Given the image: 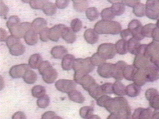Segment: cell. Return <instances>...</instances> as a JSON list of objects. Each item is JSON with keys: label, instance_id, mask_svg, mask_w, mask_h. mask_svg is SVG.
<instances>
[{"label": "cell", "instance_id": "obj_1", "mask_svg": "<svg viewBox=\"0 0 159 119\" xmlns=\"http://www.w3.org/2000/svg\"><path fill=\"white\" fill-rule=\"evenodd\" d=\"M94 67L91 62V57L75 59L73 64V69L74 71L73 81L76 83L80 84L82 77L92 72Z\"/></svg>", "mask_w": 159, "mask_h": 119}, {"label": "cell", "instance_id": "obj_2", "mask_svg": "<svg viewBox=\"0 0 159 119\" xmlns=\"http://www.w3.org/2000/svg\"><path fill=\"white\" fill-rule=\"evenodd\" d=\"M120 29L119 24L111 20H101L97 22L94 26V30L98 34H117Z\"/></svg>", "mask_w": 159, "mask_h": 119}, {"label": "cell", "instance_id": "obj_3", "mask_svg": "<svg viewBox=\"0 0 159 119\" xmlns=\"http://www.w3.org/2000/svg\"><path fill=\"white\" fill-rule=\"evenodd\" d=\"M31 29V23L29 22H23L9 29V32L11 35L21 38H24L26 32Z\"/></svg>", "mask_w": 159, "mask_h": 119}, {"label": "cell", "instance_id": "obj_4", "mask_svg": "<svg viewBox=\"0 0 159 119\" xmlns=\"http://www.w3.org/2000/svg\"><path fill=\"white\" fill-rule=\"evenodd\" d=\"M56 89L63 93H70L73 90H75L76 84V82L73 80L70 79H59L55 83Z\"/></svg>", "mask_w": 159, "mask_h": 119}, {"label": "cell", "instance_id": "obj_5", "mask_svg": "<svg viewBox=\"0 0 159 119\" xmlns=\"http://www.w3.org/2000/svg\"><path fill=\"white\" fill-rule=\"evenodd\" d=\"M97 52L106 60L111 59L115 55L116 47L112 43H104L98 46Z\"/></svg>", "mask_w": 159, "mask_h": 119}, {"label": "cell", "instance_id": "obj_6", "mask_svg": "<svg viewBox=\"0 0 159 119\" xmlns=\"http://www.w3.org/2000/svg\"><path fill=\"white\" fill-rule=\"evenodd\" d=\"M30 69V66L27 64H20L12 66L9 71V74L12 78L23 77L27 71Z\"/></svg>", "mask_w": 159, "mask_h": 119}, {"label": "cell", "instance_id": "obj_7", "mask_svg": "<svg viewBox=\"0 0 159 119\" xmlns=\"http://www.w3.org/2000/svg\"><path fill=\"white\" fill-rule=\"evenodd\" d=\"M114 67L115 66L113 64L104 63L102 65L98 67V74L102 77L109 78L111 77H113Z\"/></svg>", "mask_w": 159, "mask_h": 119}, {"label": "cell", "instance_id": "obj_8", "mask_svg": "<svg viewBox=\"0 0 159 119\" xmlns=\"http://www.w3.org/2000/svg\"><path fill=\"white\" fill-rule=\"evenodd\" d=\"M43 81L47 84H52L55 82L58 76L57 70L53 68L51 65L46 68L42 73Z\"/></svg>", "mask_w": 159, "mask_h": 119}, {"label": "cell", "instance_id": "obj_9", "mask_svg": "<svg viewBox=\"0 0 159 119\" xmlns=\"http://www.w3.org/2000/svg\"><path fill=\"white\" fill-rule=\"evenodd\" d=\"M66 26L63 24H57L49 29L48 38L53 42H58L60 37H61V33L63 29Z\"/></svg>", "mask_w": 159, "mask_h": 119}, {"label": "cell", "instance_id": "obj_10", "mask_svg": "<svg viewBox=\"0 0 159 119\" xmlns=\"http://www.w3.org/2000/svg\"><path fill=\"white\" fill-rule=\"evenodd\" d=\"M47 22L42 17H37L31 23L32 30L35 31L37 33H39L44 28L47 27Z\"/></svg>", "mask_w": 159, "mask_h": 119}, {"label": "cell", "instance_id": "obj_11", "mask_svg": "<svg viewBox=\"0 0 159 119\" xmlns=\"http://www.w3.org/2000/svg\"><path fill=\"white\" fill-rule=\"evenodd\" d=\"M84 38L89 44L96 43L99 38L98 33L92 29H88L84 32Z\"/></svg>", "mask_w": 159, "mask_h": 119}, {"label": "cell", "instance_id": "obj_12", "mask_svg": "<svg viewBox=\"0 0 159 119\" xmlns=\"http://www.w3.org/2000/svg\"><path fill=\"white\" fill-rule=\"evenodd\" d=\"M61 38L68 43H73L76 41V36L75 33L68 27H65L61 33Z\"/></svg>", "mask_w": 159, "mask_h": 119}, {"label": "cell", "instance_id": "obj_13", "mask_svg": "<svg viewBox=\"0 0 159 119\" xmlns=\"http://www.w3.org/2000/svg\"><path fill=\"white\" fill-rule=\"evenodd\" d=\"M67 53V49L65 46L60 45L53 46L50 51L52 56L55 59H62L66 55L68 54Z\"/></svg>", "mask_w": 159, "mask_h": 119}, {"label": "cell", "instance_id": "obj_14", "mask_svg": "<svg viewBox=\"0 0 159 119\" xmlns=\"http://www.w3.org/2000/svg\"><path fill=\"white\" fill-rule=\"evenodd\" d=\"M89 95L93 97L94 99H98L102 95H104L102 88L101 86H99L98 83L95 82L93 84H92L90 87L89 88L88 90Z\"/></svg>", "mask_w": 159, "mask_h": 119}, {"label": "cell", "instance_id": "obj_15", "mask_svg": "<svg viewBox=\"0 0 159 119\" xmlns=\"http://www.w3.org/2000/svg\"><path fill=\"white\" fill-rule=\"evenodd\" d=\"M76 58L71 54L66 55L61 60V68L65 71H70L73 69V64Z\"/></svg>", "mask_w": 159, "mask_h": 119}, {"label": "cell", "instance_id": "obj_16", "mask_svg": "<svg viewBox=\"0 0 159 119\" xmlns=\"http://www.w3.org/2000/svg\"><path fill=\"white\" fill-rule=\"evenodd\" d=\"M24 40L28 45L33 46L38 42V33L31 29L26 32L24 37Z\"/></svg>", "mask_w": 159, "mask_h": 119}, {"label": "cell", "instance_id": "obj_17", "mask_svg": "<svg viewBox=\"0 0 159 119\" xmlns=\"http://www.w3.org/2000/svg\"><path fill=\"white\" fill-rule=\"evenodd\" d=\"M43 59L41 55L38 53H35L29 57L28 64L32 69H38Z\"/></svg>", "mask_w": 159, "mask_h": 119}, {"label": "cell", "instance_id": "obj_18", "mask_svg": "<svg viewBox=\"0 0 159 119\" xmlns=\"http://www.w3.org/2000/svg\"><path fill=\"white\" fill-rule=\"evenodd\" d=\"M25 51V48L21 42H19L9 48V53L11 55L16 56L23 55Z\"/></svg>", "mask_w": 159, "mask_h": 119}, {"label": "cell", "instance_id": "obj_19", "mask_svg": "<svg viewBox=\"0 0 159 119\" xmlns=\"http://www.w3.org/2000/svg\"><path fill=\"white\" fill-rule=\"evenodd\" d=\"M68 96L70 100L76 103L83 104L85 100L83 95L77 90H72L71 92L68 94Z\"/></svg>", "mask_w": 159, "mask_h": 119}, {"label": "cell", "instance_id": "obj_20", "mask_svg": "<svg viewBox=\"0 0 159 119\" xmlns=\"http://www.w3.org/2000/svg\"><path fill=\"white\" fill-rule=\"evenodd\" d=\"M42 11L47 15H53L57 12V6L55 4L47 1L42 8Z\"/></svg>", "mask_w": 159, "mask_h": 119}, {"label": "cell", "instance_id": "obj_21", "mask_svg": "<svg viewBox=\"0 0 159 119\" xmlns=\"http://www.w3.org/2000/svg\"><path fill=\"white\" fill-rule=\"evenodd\" d=\"M73 6L74 9L77 12H83L86 11L88 8V1L86 0H80V1H73Z\"/></svg>", "mask_w": 159, "mask_h": 119}, {"label": "cell", "instance_id": "obj_22", "mask_svg": "<svg viewBox=\"0 0 159 119\" xmlns=\"http://www.w3.org/2000/svg\"><path fill=\"white\" fill-rule=\"evenodd\" d=\"M95 82H96V81L92 76H91L89 74H86L85 76H84L82 77L80 84H81L82 87L85 90L88 91L89 88L90 87V86Z\"/></svg>", "mask_w": 159, "mask_h": 119}, {"label": "cell", "instance_id": "obj_23", "mask_svg": "<svg viewBox=\"0 0 159 119\" xmlns=\"http://www.w3.org/2000/svg\"><path fill=\"white\" fill-rule=\"evenodd\" d=\"M24 81L29 84H34L36 82L37 79V75L35 71L33 70L29 69L26 71L24 76H23Z\"/></svg>", "mask_w": 159, "mask_h": 119}, {"label": "cell", "instance_id": "obj_24", "mask_svg": "<svg viewBox=\"0 0 159 119\" xmlns=\"http://www.w3.org/2000/svg\"><path fill=\"white\" fill-rule=\"evenodd\" d=\"M85 14H86V17L90 21H93L96 20L99 15V12L95 7H88L85 11Z\"/></svg>", "mask_w": 159, "mask_h": 119}, {"label": "cell", "instance_id": "obj_25", "mask_svg": "<svg viewBox=\"0 0 159 119\" xmlns=\"http://www.w3.org/2000/svg\"><path fill=\"white\" fill-rule=\"evenodd\" d=\"M45 88L40 85H36L32 88L31 94L35 98H40L45 95Z\"/></svg>", "mask_w": 159, "mask_h": 119}, {"label": "cell", "instance_id": "obj_26", "mask_svg": "<svg viewBox=\"0 0 159 119\" xmlns=\"http://www.w3.org/2000/svg\"><path fill=\"white\" fill-rule=\"evenodd\" d=\"M93 108L90 106L82 107L79 110V114L83 119H88L93 115Z\"/></svg>", "mask_w": 159, "mask_h": 119}, {"label": "cell", "instance_id": "obj_27", "mask_svg": "<svg viewBox=\"0 0 159 119\" xmlns=\"http://www.w3.org/2000/svg\"><path fill=\"white\" fill-rule=\"evenodd\" d=\"M101 17L102 20L110 21L114 17V14L111 9V7H107L103 9L101 12Z\"/></svg>", "mask_w": 159, "mask_h": 119}, {"label": "cell", "instance_id": "obj_28", "mask_svg": "<svg viewBox=\"0 0 159 119\" xmlns=\"http://www.w3.org/2000/svg\"><path fill=\"white\" fill-rule=\"evenodd\" d=\"M91 60L94 66H97L98 67L104 64L106 61V59L104 58L101 55H100L98 52L94 53L91 56Z\"/></svg>", "mask_w": 159, "mask_h": 119}, {"label": "cell", "instance_id": "obj_29", "mask_svg": "<svg viewBox=\"0 0 159 119\" xmlns=\"http://www.w3.org/2000/svg\"><path fill=\"white\" fill-rule=\"evenodd\" d=\"M50 104V98L48 95H44L37 100V105L40 108H45L48 106Z\"/></svg>", "mask_w": 159, "mask_h": 119}, {"label": "cell", "instance_id": "obj_30", "mask_svg": "<svg viewBox=\"0 0 159 119\" xmlns=\"http://www.w3.org/2000/svg\"><path fill=\"white\" fill-rule=\"evenodd\" d=\"M82 26V22L78 18L73 19L70 22V28L75 33L79 32L81 29Z\"/></svg>", "mask_w": 159, "mask_h": 119}, {"label": "cell", "instance_id": "obj_31", "mask_svg": "<svg viewBox=\"0 0 159 119\" xmlns=\"http://www.w3.org/2000/svg\"><path fill=\"white\" fill-rule=\"evenodd\" d=\"M46 2L47 1L45 0H31V1H29V4L30 6L34 9L42 10V8Z\"/></svg>", "mask_w": 159, "mask_h": 119}, {"label": "cell", "instance_id": "obj_32", "mask_svg": "<svg viewBox=\"0 0 159 119\" xmlns=\"http://www.w3.org/2000/svg\"><path fill=\"white\" fill-rule=\"evenodd\" d=\"M20 23V20L18 16L11 15L8 18V19L6 22V27L8 28V29H9L11 27H12Z\"/></svg>", "mask_w": 159, "mask_h": 119}, {"label": "cell", "instance_id": "obj_33", "mask_svg": "<svg viewBox=\"0 0 159 119\" xmlns=\"http://www.w3.org/2000/svg\"><path fill=\"white\" fill-rule=\"evenodd\" d=\"M19 42H20V38H19L16 37H14L13 35H9L6 40V44L7 46L8 47V48H9L10 47H11L12 46H13L14 45H15Z\"/></svg>", "mask_w": 159, "mask_h": 119}, {"label": "cell", "instance_id": "obj_34", "mask_svg": "<svg viewBox=\"0 0 159 119\" xmlns=\"http://www.w3.org/2000/svg\"><path fill=\"white\" fill-rule=\"evenodd\" d=\"M49 28L45 27L39 33V38L40 40L42 42H47L49 40L48 38V32H49Z\"/></svg>", "mask_w": 159, "mask_h": 119}, {"label": "cell", "instance_id": "obj_35", "mask_svg": "<svg viewBox=\"0 0 159 119\" xmlns=\"http://www.w3.org/2000/svg\"><path fill=\"white\" fill-rule=\"evenodd\" d=\"M125 43L124 40L118 41L116 44V50L120 54H124L125 53Z\"/></svg>", "mask_w": 159, "mask_h": 119}, {"label": "cell", "instance_id": "obj_36", "mask_svg": "<svg viewBox=\"0 0 159 119\" xmlns=\"http://www.w3.org/2000/svg\"><path fill=\"white\" fill-rule=\"evenodd\" d=\"M9 11V8L6 6V4L4 3L2 1H0V15L3 17L6 18Z\"/></svg>", "mask_w": 159, "mask_h": 119}, {"label": "cell", "instance_id": "obj_37", "mask_svg": "<svg viewBox=\"0 0 159 119\" xmlns=\"http://www.w3.org/2000/svg\"><path fill=\"white\" fill-rule=\"evenodd\" d=\"M102 90L104 94H112L113 92V85L111 83H104L101 85Z\"/></svg>", "mask_w": 159, "mask_h": 119}, {"label": "cell", "instance_id": "obj_38", "mask_svg": "<svg viewBox=\"0 0 159 119\" xmlns=\"http://www.w3.org/2000/svg\"><path fill=\"white\" fill-rule=\"evenodd\" d=\"M113 92H114L116 94H117V95L123 94L124 93L123 86L119 82H115L113 85Z\"/></svg>", "mask_w": 159, "mask_h": 119}, {"label": "cell", "instance_id": "obj_39", "mask_svg": "<svg viewBox=\"0 0 159 119\" xmlns=\"http://www.w3.org/2000/svg\"><path fill=\"white\" fill-rule=\"evenodd\" d=\"M111 9L114 14L119 15L122 13L123 6L120 3H116V4H112Z\"/></svg>", "mask_w": 159, "mask_h": 119}, {"label": "cell", "instance_id": "obj_40", "mask_svg": "<svg viewBox=\"0 0 159 119\" xmlns=\"http://www.w3.org/2000/svg\"><path fill=\"white\" fill-rule=\"evenodd\" d=\"M111 97L106 95H103L101 97H100L99 98H98V99H96V104H98V105H99V107H104L106 102L110 99Z\"/></svg>", "mask_w": 159, "mask_h": 119}, {"label": "cell", "instance_id": "obj_41", "mask_svg": "<svg viewBox=\"0 0 159 119\" xmlns=\"http://www.w3.org/2000/svg\"><path fill=\"white\" fill-rule=\"evenodd\" d=\"M68 0H57L55 2L56 6L58 9H64L69 4Z\"/></svg>", "mask_w": 159, "mask_h": 119}, {"label": "cell", "instance_id": "obj_42", "mask_svg": "<svg viewBox=\"0 0 159 119\" xmlns=\"http://www.w3.org/2000/svg\"><path fill=\"white\" fill-rule=\"evenodd\" d=\"M50 65L51 64H50L49 61H43L42 63L40 64V65L39 66V67L38 68V71H39V73H40V74H42L43 71L46 68H47L48 66H50Z\"/></svg>", "mask_w": 159, "mask_h": 119}, {"label": "cell", "instance_id": "obj_43", "mask_svg": "<svg viewBox=\"0 0 159 119\" xmlns=\"http://www.w3.org/2000/svg\"><path fill=\"white\" fill-rule=\"evenodd\" d=\"M55 116H56V113L53 111H47L45 112L42 115V119H52Z\"/></svg>", "mask_w": 159, "mask_h": 119}, {"label": "cell", "instance_id": "obj_44", "mask_svg": "<svg viewBox=\"0 0 159 119\" xmlns=\"http://www.w3.org/2000/svg\"><path fill=\"white\" fill-rule=\"evenodd\" d=\"M26 115L22 112L19 111L13 114L12 119H26Z\"/></svg>", "mask_w": 159, "mask_h": 119}, {"label": "cell", "instance_id": "obj_45", "mask_svg": "<svg viewBox=\"0 0 159 119\" xmlns=\"http://www.w3.org/2000/svg\"><path fill=\"white\" fill-rule=\"evenodd\" d=\"M7 33L5 29L1 27L0 28V41L1 42H6V39L8 37Z\"/></svg>", "mask_w": 159, "mask_h": 119}, {"label": "cell", "instance_id": "obj_46", "mask_svg": "<svg viewBox=\"0 0 159 119\" xmlns=\"http://www.w3.org/2000/svg\"><path fill=\"white\" fill-rule=\"evenodd\" d=\"M127 89H129L128 90V95H134V94H135L136 93H137V90H135L136 89V87H135V86H134L133 85H131V86H129L128 87H127ZM136 95V94H135Z\"/></svg>", "mask_w": 159, "mask_h": 119}, {"label": "cell", "instance_id": "obj_47", "mask_svg": "<svg viewBox=\"0 0 159 119\" xmlns=\"http://www.w3.org/2000/svg\"><path fill=\"white\" fill-rule=\"evenodd\" d=\"M88 119H101L100 117L98 115H93L91 117H90Z\"/></svg>", "mask_w": 159, "mask_h": 119}, {"label": "cell", "instance_id": "obj_48", "mask_svg": "<svg viewBox=\"0 0 159 119\" xmlns=\"http://www.w3.org/2000/svg\"><path fill=\"white\" fill-rule=\"evenodd\" d=\"M107 119H116V117H115L114 115L112 113V114H111V115L107 117Z\"/></svg>", "mask_w": 159, "mask_h": 119}, {"label": "cell", "instance_id": "obj_49", "mask_svg": "<svg viewBox=\"0 0 159 119\" xmlns=\"http://www.w3.org/2000/svg\"><path fill=\"white\" fill-rule=\"evenodd\" d=\"M52 119H62L60 117H59V116H55Z\"/></svg>", "mask_w": 159, "mask_h": 119}, {"label": "cell", "instance_id": "obj_50", "mask_svg": "<svg viewBox=\"0 0 159 119\" xmlns=\"http://www.w3.org/2000/svg\"><path fill=\"white\" fill-rule=\"evenodd\" d=\"M1 86H2V87H1V89H2V85H3V83H2L3 79H2V76H1Z\"/></svg>", "mask_w": 159, "mask_h": 119}, {"label": "cell", "instance_id": "obj_51", "mask_svg": "<svg viewBox=\"0 0 159 119\" xmlns=\"http://www.w3.org/2000/svg\"><path fill=\"white\" fill-rule=\"evenodd\" d=\"M41 119H42V118H41Z\"/></svg>", "mask_w": 159, "mask_h": 119}]
</instances>
